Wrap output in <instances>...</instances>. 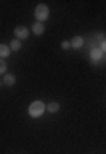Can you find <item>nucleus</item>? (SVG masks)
Listing matches in <instances>:
<instances>
[{
	"label": "nucleus",
	"instance_id": "obj_9",
	"mask_svg": "<svg viewBox=\"0 0 106 154\" xmlns=\"http://www.w3.org/2000/svg\"><path fill=\"white\" fill-rule=\"evenodd\" d=\"M11 50H12V51H19V50H21V41H19V39H12Z\"/></svg>",
	"mask_w": 106,
	"mask_h": 154
},
{
	"label": "nucleus",
	"instance_id": "obj_4",
	"mask_svg": "<svg viewBox=\"0 0 106 154\" xmlns=\"http://www.w3.org/2000/svg\"><path fill=\"white\" fill-rule=\"evenodd\" d=\"M103 58V51H101V48H92L91 50V60L92 62H98Z\"/></svg>",
	"mask_w": 106,
	"mask_h": 154
},
{
	"label": "nucleus",
	"instance_id": "obj_11",
	"mask_svg": "<svg viewBox=\"0 0 106 154\" xmlns=\"http://www.w3.org/2000/svg\"><path fill=\"white\" fill-rule=\"evenodd\" d=\"M5 69H7L5 62H4V60H2V58H0V74H4V72H5Z\"/></svg>",
	"mask_w": 106,
	"mask_h": 154
},
{
	"label": "nucleus",
	"instance_id": "obj_12",
	"mask_svg": "<svg viewBox=\"0 0 106 154\" xmlns=\"http://www.w3.org/2000/svg\"><path fill=\"white\" fill-rule=\"evenodd\" d=\"M60 46H62V50H68L70 48V43H68V41H62Z\"/></svg>",
	"mask_w": 106,
	"mask_h": 154
},
{
	"label": "nucleus",
	"instance_id": "obj_14",
	"mask_svg": "<svg viewBox=\"0 0 106 154\" xmlns=\"http://www.w3.org/2000/svg\"><path fill=\"white\" fill-rule=\"evenodd\" d=\"M98 41L103 43V41H104V34H98Z\"/></svg>",
	"mask_w": 106,
	"mask_h": 154
},
{
	"label": "nucleus",
	"instance_id": "obj_10",
	"mask_svg": "<svg viewBox=\"0 0 106 154\" xmlns=\"http://www.w3.org/2000/svg\"><path fill=\"white\" fill-rule=\"evenodd\" d=\"M46 108H48V110L51 111V113H56V111L60 110V105H58V103H53V101H51L50 105L46 106Z\"/></svg>",
	"mask_w": 106,
	"mask_h": 154
},
{
	"label": "nucleus",
	"instance_id": "obj_2",
	"mask_svg": "<svg viewBox=\"0 0 106 154\" xmlns=\"http://www.w3.org/2000/svg\"><path fill=\"white\" fill-rule=\"evenodd\" d=\"M48 7L46 5H38L36 7V11H34V16H36V19H38V22H43L48 19Z\"/></svg>",
	"mask_w": 106,
	"mask_h": 154
},
{
	"label": "nucleus",
	"instance_id": "obj_3",
	"mask_svg": "<svg viewBox=\"0 0 106 154\" xmlns=\"http://www.w3.org/2000/svg\"><path fill=\"white\" fill-rule=\"evenodd\" d=\"M14 33H16V36H17L19 39H24V38H28L29 31L24 28V26H19V28H16V31H14Z\"/></svg>",
	"mask_w": 106,
	"mask_h": 154
},
{
	"label": "nucleus",
	"instance_id": "obj_5",
	"mask_svg": "<svg viewBox=\"0 0 106 154\" xmlns=\"http://www.w3.org/2000/svg\"><path fill=\"white\" fill-rule=\"evenodd\" d=\"M82 45H84V39L80 38V36H75V38L70 41V46H72V48H80Z\"/></svg>",
	"mask_w": 106,
	"mask_h": 154
},
{
	"label": "nucleus",
	"instance_id": "obj_13",
	"mask_svg": "<svg viewBox=\"0 0 106 154\" xmlns=\"http://www.w3.org/2000/svg\"><path fill=\"white\" fill-rule=\"evenodd\" d=\"M99 48H101V51H103V53H106V39L103 41V43H101V46H99Z\"/></svg>",
	"mask_w": 106,
	"mask_h": 154
},
{
	"label": "nucleus",
	"instance_id": "obj_8",
	"mask_svg": "<svg viewBox=\"0 0 106 154\" xmlns=\"http://www.w3.org/2000/svg\"><path fill=\"white\" fill-rule=\"evenodd\" d=\"M4 84H5V86H14V84H16V77L11 75V74H7V75L4 77Z\"/></svg>",
	"mask_w": 106,
	"mask_h": 154
},
{
	"label": "nucleus",
	"instance_id": "obj_7",
	"mask_svg": "<svg viewBox=\"0 0 106 154\" xmlns=\"http://www.w3.org/2000/svg\"><path fill=\"white\" fill-rule=\"evenodd\" d=\"M9 53H11V48H9L7 45H0V58L9 57Z\"/></svg>",
	"mask_w": 106,
	"mask_h": 154
},
{
	"label": "nucleus",
	"instance_id": "obj_6",
	"mask_svg": "<svg viewBox=\"0 0 106 154\" xmlns=\"http://www.w3.org/2000/svg\"><path fill=\"white\" fill-rule=\"evenodd\" d=\"M33 33L38 34V36H39V34H43V33H45V26H43L41 22H36V24L33 26Z\"/></svg>",
	"mask_w": 106,
	"mask_h": 154
},
{
	"label": "nucleus",
	"instance_id": "obj_1",
	"mask_svg": "<svg viewBox=\"0 0 106 154\" xmlns=\"http://www.w3.org/2000/svg\"><path fill=\"white\" fill-rule=\"evenodd\" d=\"M45 108L46 106L41 101H34V103L29 105V115L33 116V118H39V116L45 113Z\"/></svg>",
	"mask_w": 106,
	"mask_h": 154
}]
</instances>
